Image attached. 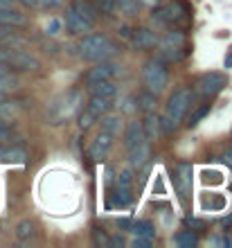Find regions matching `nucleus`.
<instances>
[{"instance_id": "21", "label": "nucleus", "mask_w": 232, "mask_h": 248, "mask_svg": "<svg viewBox=\"0 0 232 248\" xmlns=\"http://www.w3.org/2000/svg\"><path fill=\"white\" fill-rule=\"evenodd\" d=\"M129 232H133L136 237H155L154 223L147 221V219H138V221H133V219H131Z\"/></svg>"}, {"instance_id": "28", "label": "nucleus", "mask_w": 232, "mask_h": 248, "mask_svg": "<svg viewBox=\"0 0 232 248\" xmlns=\"http://www.w3.org/2000/svg\"><path fill=\"white\" fill-rule=\"evenodd\" d=\"M36 235V226H34L32 221H20L18 226H16V239H18V242H30V239H32V237Z\"/></svg>"}, {"instance_id": "27", "label": "nucleus", "mask_w": 232, "mask_h": 248, "mask_svg": "<svg viewBox=\"0 0 232 248\" xmlns=\"http://www.w3.org/2000/svg\"><path fill=\"white\" fill-rule=\"evenodd\" d=\"M155 102H158V95L155 93H151V91H144L140 93V97H138V106H140L144 113H151V111H155Z\"/></svg>"}, {"instance_id": "39", "label": "nucleus", "mask_w": 232, "mask_h": 248, "mask_svg": "<svg viewBox=\"0 0 232 248\" xmlns=\"http://www.w3.org/2000/svg\"><path fill=\"white\" fill-rule=\"evenodd\" d=\"M12 138V129L7 126V122H0V142H5Z\"/></svg>"}, {"instance_id": "34", "label": "nucleus", "mask_w": 232, "mask_h": 248, "mask_svg": "<svg viewBox=\"0 0 232 248\" xmlns=\"http://www.w3.org/2000/svg\"><path fill=\"white\" fill-rule=\"evenodd\" d=\"M115 5L122 9L126 16H136L140 12V5H138V0H115Z\"/></svg>"}, {"instance_id": "10", "label": "nucleus", "mask_w": 232, "mask_h": 248, "mask_svg": "<svg viewBox=\"0 0 232 248\" xmlns=\"http://www.w3.org/2000/svg\"><path fill=\"white\" fill-rule=\"evenodd\" d=\"M117 65L113 63V61H99V63H95V68H91V70L86 72V77H84V81H86V86H93V84H97V81H106V79H113L117 75Z\"/></svg>"}, {"instance_id": "35", "label": "nucleus", "mask_w": 232, "mask_h": 248, "mask_svg": "<svg viewBox=\"0 0 232 248\" xmlns=\"http://www.w3.org/2000/svg\"><path fill=\"white\" fill-rule=\"evenodd\" d=\"M205 208H210V210H223V208H226V201H223V196L210 194V199L205 201Z\"/></svg>"}, {"instance_id": "14", "label": "nucleus", "mask_w": 232, "mask_h": 248, "mask_svg": "<svg viewBox=\"0 0 232 248\" xmlns=\"http://www.w3.org/2000/svg\"><path fill=\"white\" fill-rule=\"evenodd\" d=\"M131 201H133L131 187H120V185H117V187L113 189V194H110L108 203H106V208L108 210H115V208L124 210V208H129L131 205Z\"/></svg>"}, {"instance_id": "15", "label": "nucleus", "mask_w": 232, "mask_h": 248, "mask_svg": "<svg viewBox=\"0 0 232 248\" xmlns=\"http://www.w3.org/2000/svg\"><path fill=\"white\" fill-rule=\"evenodd\" d=\"M88 111L95 115L97 120L104 118L106 113H110V108H113V97H102V95H91V99H88V106H86Z\"/></svg>"}, {"instance_id": "36", "label": "nucleus", "mask_w": 232, "mask_h": 248, "mask_svg": "<svg viewBox=\"0 0 232 248\" xmlns=\"http://www.w3.org/2000/svg\"><path fill=\"white\" fill-rule=\"evenodd\" d=\"M131 183H133V174H131V170H122L120 174H117V185H120V187H131Z\"/></svg>"}, {"instance_id": "3", "label": "nucleus", "mask_w": 232, "mask_h": 248, "mask_svg": "<svg viewBox=\"0 0 232 248\" xmlns=\"http://www.w3.org/2000/svg\"><path fill=\"white\" fill-rule=\"evenodd\" d=\"M0 63L7 65L12 72H36L41 68L39 59L25 50H12L0 46Z\"/></svg>"}, {"instance_id": "37", "label": "nucleus", "mask_w": 232, "mask_h": 248, "mask_svg": "<svg viewBox=\"0 0 232 248\" xmlns=\"http://www.w3.org/2000/svg\"><path fill=\"white\" fill-rule=\"evenodd\" d=\"M187 226H189V230H194V232H203V230L207 228V221L196 219V217H189V219H187Z\"/></svg>"}, {"instance_id": "8", "label": "nucleus", "mask_w": 232, "mask_h": 248, "mask_svg": "<svg viewBox=\"0 0 232 248\" xmlns=\"http://www.w3.org/2000/svg\"><path fill=\"white\" fill-rule=\"evenodd\" d=\"M174 185L178 196H181V201L185 203L189 199V194H192V163H178L174 174Z\"/></svg>"}, {"instance_id": "23", "label": "nucleus", "mask_w": 232, "mask_h": 248, "mask_svg": "<svg viewBox=\"0 0 232 248\" xmlns=\"http://www.w3.org/2000/svg\"><path fill=\"white\" fill-rule=\"evenodd\" d=\"M27 154L20 147H2V158L0 163H25Z\"/></svg>"}, {"instance_id": "19", "label": "nucleus", "mask_w": 232, "mask_h": 248, "mask_svg": "<svg viewBox=\"0 0 232 248\" xmlns=\"http://www.w3.org/2000/svg\"><path fill=\"white\" fill-rule=\"evenodd\" d=\"M140 124H142V131H144V138H147L149 142L158 140V136H160V122H158L155 111L144 113V120H142Z\"/></svg>"}, {"instance_id": "44", "label": "nucleus", "mask_w": 232, "mask_h": 248, "mask_svg": "<svg viewBox=\"0 0 232 248\" xmlns=\"http://www.w3.org/2000/svg\"><path fill=\"white\" fill-rule=\"evenodd\" d=\"M138 5L140 7H158L160 0H138Z\"/></svg>"}, {"instance_id": "5", "label": "nucleus", "mask_w": 232, "mask_h": 248, "mask_svg": "<svg viewBox=\"0 0 232 248\" xmlns=\"http://www.w3.org/2000/svg\"><path fill=\"white\" fill-rule=\"evenodd\" d=\"M192 102H194V91L187 88V86H181V88H176V91L169 95L165 115H167L169 120H174L176 124H181L183 118H185V113L192 108Z\"/></svg>"}, {"instance_id": "46", "label": "nucleus", "mask_w": 232, "mask_h": 248, "mask_svg": "<svg viewBox=\"0 0 232 248\" xmlns=\"http://www.w3.org/2000/svg\"><path fill=\"white\" fill-rule=\"evenodd\" d=\"M230 226H232V215L223 217V219H221V228H230Z\"/></svg>"}, {"instance_id": "17", "label": "nucleus", "mask_w": 232, "mask_h": 248, "mask_svg": "<svg viewBox=\"0 0 232 248\" xmlns=\"http://www.w3.org/2000/svg\"><path fill=\"white\" fill-rule=\"evenodd\" d=\"M147 138H144V131H142V124L140 122H129V126H126V131H124V147H126V151L133 149V147H138L140 142H144Z\"/></svg>"}, {"instance_id": "20", "label": "nucleus", "mask_w": 232, "mask_h": 248, "mask_svg": "<svg viewBox=\"0 0 232 248\" xmlns=\"http://www.w3.org/2000/svg\"><path fill=\"white\" fill-rule=\"evenodd\" d=\"M0 25H7V27H25L27 25V18L25 14L16 12V9H0Z\"/></svg>"}, {"instance_id": "12", "label": "nucleus", "mask_w": 232, "mask_h": 248, "mask_svg": "<svg viewBox=\"0 0 232 248\" xmlns=\"http://www.w3.org/2000/svg\"><path fill=\"white\" fill-rule=\"evenodd\" d=\"M65 30L72 34V36H81V34H88L93 30V25L88 23V20H84L81 16H79L72 7H68L65 9Z\"/></svg>"}, {"instance_id": "31", "label": "nucleus", "mask_w": 232, "mask_h": 248, "mask_svg": "<svg viewBox=\"0 0 232 248\" xmlns=\"http://www.w3.org/2000/svg\"><path fill=\"white\" fill-rule=\"evenodd\" d=\"M93 244L99 248H108L110 246V237L106 235V230L99 226H93Z\"/></svg>"}, {"instance_id": "7", "label": "nucleus", "mask_w": 232, "mask_h": 248, "mask_svg": "<svg viewBox=\"0 0 232 248\" xmlns=\"http://www.w3.org/2000/svg\"><path fill=\"white\" fill-rule=\"evenodd\" d=\"M226 86H228L226 75H221V72H205V75L199 77L196 86H194V93L205 99H214L219 93H223Z\"/></svg>"}, {"instance_id": "18", "label": "nucleus", "mask_w": 232, "mask_h": 248, "mask_svg": "<svg viewBox=\"0 0 232 248\" xmlns=\"http://www.w3.org/2000/svg\"><path fill=\"white\" fill-rule=\"evenodd\" d=\"M70 7H72V9H75V12L79 14V16H81V18H84V20H88V23H91L93 27H95V23H97V16H99V14H97L95 5H93L91 0H72V2H70Z\"/></svg>"}, {"instance_id": "22", "label": "nucleus", "mask_w": 232, "mask_h": 248, "mask_svg": "<svg viewBox=\"0 0 232 248\" xmlns=\"http://www.w3.org/2000/svg\"><path fill=\"white\" fill-rule=\"evenodd\" d=\"M91 95H102V97H115L117 95V86L113 84V79H106V81H97V84L88 86Z\"/></svg>"}, {"instance_id": "38", "label": "nucleus", "mask_w": 232, "mask_h": 248, "mask_svg": "<svg viewBox=\"0 0 232 248\" xmlns=\"http://www.w3.org/2000/svg\"><path fill=\"white\" fill-rule=\"evenodd\" d=\"M63 5V0H41V9H57Z\"/></svg>"}, {"instance_id": "32", "label": "nucleus", "mask_w": 232, "mask_h": 248, "mask_svg": "<svg viewBox=\"0 0 232 248\" xmlns=\"http://www.w3.org/2000/svg\"><path fill=\"white\" fill-rule=\"evenodd\" d=\"M93 5H95L97 14H102V16H110L117 7L115 0H93Z\"/></svg>"}, {"instance_id": "1", "label": "nucleus", "mask_w": 232, "mask_h": 248, "mask_svg": "<svg viewBox=\"0 0 232 248\" xmlns=\"http://www.w3.org/2000/svg\"><path fill=\"white\" fill-rule=\"evenodd\" d=\"M79 57L91 63H99V61H108L110 57H115L120 47L104 34H81L79 41Z\"/></svg>"}, {"instance_id": "29", "label": "nucleus", "mask_w": 232, "mask_h": 248, "mask_svg": "<svg viewBox=\"0 0 232 248\" xmlns=\"http://www.w3.org/2000/svg\"><path fill=\"white\" fill-rule=\"evenodd\" d=\"M18 113V106L9 99H0V122H12Z\"/></svg>"}, {"instance_id": "33", "label": "nucleus", "mask_w": 232, "mask_h": 248, "mask_svg": "<svg viewBox=\"0 0 232 248\" xmlns=\"http://www.w3.org/2000/svg\"><path fill=\"white\" fill-rule=\"evenodd\" d=\"M158 122H160V133H165V136H174L176 131H178V126H181V124H176L174 120H169L167 115H160Z\"/></svg>"}, {"instance_id": "11", "label": "nucleus", "mask_w": 232, "mask_h": 248, "mask_svg": "<svg viewBox=\"0 0 232 248\" xmlns=\"http://www.w3.org/2000/svg\"><path fill=\"white\" fill-rule=\"evenodd\" d=\"M131 46L136 47V50H151V47L158 46V34L154 30H149V27H138L131 32Z\"/></svg>"}, {"instance_id": "2", "label": "nucleus", "mask_w": 232, "mask_h": 248, "mask_svg": "<svg viewBox=\"0 0 232 248\" xmlns=\"http://www.w3.org/2000/svg\"><path fill=\"white\" fill-rule=\"evenodd\" d=\"M158 54L155 59H160L162 63H178L189 54V46H187V34L181 27H171L162 39H158Z\"/></svg>"}, {"instance_id": "49", "label": "nucleus", "mask_w": 232, "mask_h": 248, "mask_svg": "<svg viewBox=\"0 0 232 248\" xmlns=\"http://www.w3.org/2000/svg\"><path fill=\"white\" fill-rule=\"evenodd\" d=\"M7 97H9V95H7L5 91H0V99H7Z\"/></svg>"}, {"instance_id": "25", "label": "nucleus", "mask_w": 232, "mask_h": 248, "mask_svg": "<svg viewBox=\"0 0 232 248\" xmlns=\"http://www.w3.org/2000/svg\"><path fill=\"white\" fill-rule=\"evenodd\" d=\"M102 120V131H106V133H110V136L115 138V136H120L122 133V120L117 118V115H104V118H99Z\"/></svg>"}, {"instance_id": "45", "label": "nucleus", "mask_w": 232, "mask_h": 248, "mask_svg": "<svg viewBox=\"0 0 232 248\" xmlns=\"http://www.w3.org/2000/svg\"><path fill=\"white\" fill-rule=\"evenodd\" d=\"M110 246H124V237H110Z\"/></svg>"}, {"instance_id": "30", "label": "nucleus", "mask_w": 232, "mask_h": 248, "mask_svg": "<svg viewBox=\"0 0 232 248\" xmlns=\"http://www.w3.org/2000/svg\"><path fill=\"white\" fill-rule=\"evenodd\" d=\"M95 122H97V118L93 115L91 111H88V108L79 111V115H77V124H79V129H81V131L93 129V126H95Z\"/></svg>"}, {"instance_id": "26", "label": "nucleus", "mask_w": 232, "mask_h": 248, "mask_svg": "<svg viewBox=\"0 0 232 248\" xmlns=\"http://www.w3.org/2000/svg\"><path fill=\"white\" fill-rule=\"evenodd\" d=\"M174 244L176 246H183V248H192L199 244V237H196L194 230H181V232L174 235Z\"/></svg>"}, {"instance_id": "43", "label": "nucleus", "mask_w": 232, "mask_h": 248, "mask_svg": "<svg viewBox=\"0 0 232 248\" xmlns=\"http://www.w3.org/2000/svg\"><path fill=\"white\" fill-rule=\"evenodd\" d=\"M59 27H61V23H59V20H52L50 27H47V34H50V36H54V34L59 32Z\"/></svg>"}, {"instance_id": "24", "label": "nucleus", "mask_w": 232, "mask_h": 248, "mask_svg": "<svg viewBox=\"0 0 232 248\" xmlns=\"http://www.w3.org/2000/svg\"><path fill=\"white\" fill-rule=\"evenodd\" d=\"M16 77H14V72L7 68V65L0 63V91H5L7 95L12 91H16Z\"/></svg>"}, {"instance_id": "40", "label": "nucleus", "mask_w": 232, "mask_h": 248, "mask_svg": "<svg viewBox=\"0 0 232 248\" xmlns=\"http://www.w3.org/2000/svg\"><path fill=\"white\" fill-rule=\"evenodd\" d=\"M149 244H151V237H136L131 246H136V248L140 246V248H144V246H149Z\"/></svg>"}, {"instance_id": "42", "label": "nucleus", "mask_w": 232, "mask_h": 248, "mask_svg": "<svg viewBox=\"0 0 232 248\" xmlns=\"http://www.w3.org/2000/svg\"><path fill=\"white\" fill-rule=\"evenodd\" d=\"M221 160H223V165H228L232 170V147H228L226 151H223V156H221Z\"/></svg>"}, {"instance_id": "48", "label": "nucleus", "mask_w": 232, "mask_h": 248, "mask_svg": "<svg viewBox=\"0 0 232 248\" xmlns=\"http://www.w3.org/2000/svg\"><path fill=\"white\" fill-rule=\"evenodd\" d=\"M120 34H122V36H131V32H129V27L124 25V27H122V30H120Z\"/></svg>"}, {"instance_id": "13", "label": "nucleus", "mask_w": 232, "mask_h": 248, "mask_svg": "<svg viewBox=\"0 0 232 248\" xmlns=\"http://www.w3.org/2000/svg\"><path fill=\"white\" fill-rule=\"evenodd\" d=\"M149 158H151V147H149V140H144V142H140L138 147H133V149H129V163L133 170L140 171L144 165H149Z\"/></svg>"}, {"instance_id": "16", "label": "nucleus", "mask_w": 232, "mask_h": 248, "mask_svg": "<svg viewBox=\"0 0 232 248\" xmlns=\"http://www.w3.org/2000/svg\"><path fill=\"white\" fill-rule=\"evenodd\" d=\"M210 111H212V104H199V106H194V108H189V111L185 113V126L187 129H194V126H196V124H201L203 122V120L207 118V115H210Z\"/></svg>"}, {"instance_id": "6", "label": "nucleus", "mask_w": 232, "mask_h": 248, "mask_svg": "<svg viewBox=\"0 0 232 248\" xmlns=\"http://www.w3.org/2000/svg\"><path fill=\"white\" fill-rule=\"evenodd\" d=\"M154 20L169 27H183L189 23V12L183 2H167V5L154 9Z\"/></svg>"}, {"instance_id": "4", "label": "nucleus", "mask_w": 232, "mask_h": 248, "mask_svg": "<svg viewBox=\"0 0 232 248\" xmlns=\"http://www.w3.org/2000/svg\"><path fill=\"white\" fill-rule=\"evenodd\" d=\"M142 84L144 88L155 95H160L165 88L169 86V70H167V63H162L160 59H151L144 63L142 68Z\"/></svg>"}, {"instance_id": "47", "label": "nucleus", "mask_w": 232, "mask_h": 248, "mask_svg": "<svg viewBox=\"0 0 232 248\" xmlns=\"http://www.w3.org/2000/svg\"><path fill=\"white\" fill-rule=\"evenodd\" d=\"M223 65H226V68H232V47H230V50H228L226 59H223Z\"/></svg>"}, {"instance_id": "41", "label": "nucleus", "mask_w": 232, "mask_h": 248, "mask_svg": "<svg viewBox=\"0 0 232 248\" xmlns=\"http://www.w3.org/2000/svg\"><path fill=\"white\" fill-rule=\"evenodd\" d=\"M18 2L27 9H41V0H18Z\"/></svg>"}, {"instance_id": "9", "label": "nucleus", "mask_w": 232, "mask_h": 248, "mask_svg": "<svg viewBox=\"0 0 232 248\" xmlns=\"http://www.w3.org/2000/svg\"><path fill=\"white\" fill-rule=\"evenodd\" d=\"M110 147H113V136H110V133H106V131H99V133H97V138L93 140V144L88 147V158H91V160H95V163H102V160H106V158H108Z\"/></svg>"}]
</instances>
